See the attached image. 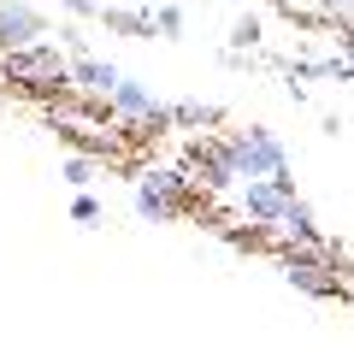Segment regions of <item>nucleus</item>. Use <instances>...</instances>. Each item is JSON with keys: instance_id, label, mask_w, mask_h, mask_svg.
I'll list each match as a JSON object with an SVG mask.
<instances>
[{"instance_id": "nucleus-1", "label": "nucleus", "mask_w": 354, "mask_h": 354, "mask_svg": "<svg viewBox=\"0 0 354 354\" xmlns=\"http://www.w3.org/2000/svg\"><path fill=\"white\" fill-rule=\"evenodd\" d=\"M0 83L30 88V95H65L71 88V53L53 41H30V48L0 53Z\"/></svg>"}, {"instance_id": "nucleus-2", "label": "nucleus", "mask_w": 354, "mask_h": 354, "mask_svg": "<svg viewBox=\"0 0 354 354\" xmlns=\"http://www.w3.org/2000/svg\"><path fill=\"white\" fill-rule=\"evenodd\" d=\"M130 207H136L142 225H165L189 207V171H177V165H148L136 177V189H130Z\"/></svg>"}, {"instance_id": "nucleus-3", "label": "nucleus", "mask_w": 354, "mask_h": 354, "mask_svg": "<svg viewBox=\"0 0 354 354\" xmlns=\"http://www.w3.org/2000/svg\"><path fill=\"white\" fill-rule=\"evenodd\" d=\"M225 148H230V160H236L242 183H248V177H278V171H290V148L278 142V130H266V124L230 130Z\"/></svg>"}, {"instance_id": "nucleus-4", "label": "nucleus", "mask_w": 354, "mask_h": 354, "mask_svg": "<svg viewBox=\"0 0 354 354\" xmlns=\"http://www.w3.org/2000/svg\"><path fill=\"white\" fill-rule=\"evenodd\" d=\"M106 113H113L130 136H153V130L171 124V113L160 106V95H153L148 83H136V77H118V88L106 95Z\"/></svg>"}, {"instance_id": "nucleus-5", "label": "nucleus", "mask_w": 354, "mask_h": 354, "mask_svg": "<svg viewBox=\"0 0 354 354\" xmlns=\"http://www.w3.org/2000/svg\"><path fill=\"white\" fill-rule=\"evenodd\" d=\"M290 201H295V177L290 171H278V177H248L236 189V213L248 218V225H260V230H272L283 213H290Z\"/></svg>"}, {"instance_id": "nucleus-6", "label": "nucleus", "mask_w": 354, "mask_h": 354, "mask_svg": "<svg viewBox=\"0 0 354 354\" xmlns=\"http://www.w3.org/2000/svg\"><path fill=\"white\" fill-rule=\"evenodd\" d=\"M30 41H48V12L36 0H0V53L30 48Z\"/></svg>"}, {"instance_id": "nucleus-7", "label": "nucleus", "mask_w": 354, "mask_h": 354, "mask_svg": "<svg viewBox=\"0 0 354 354\" xmlns=\"http://www.w3.org/2000/svg\"><path fill=\"white\" fill-rule=\"evenodd\" d=\"M189 165H195V177H201L207 189H236V183H242V171H236V160H230L225 142H207V148H195Z\"/></svg>"}, {"instance_id": "nucleus-8", "label": "nucleus", "mask_w": 354, "mask_h": 354, "mask_svg": "<svg viewBox=\"0 0 354 354\" xmlns=\"http://www.w3.org/2000/svg\"><path fill=\"white\" fill-rule=\"evenodd\" d=\"M118 65L113 59H95V53H71V88H83V95H95V101H106L118 88Z\"/></svg>"}, {"instance_id": "nucleus-9", "label": "nucleus", "mask_w": 354, "mask_h": 354, "mask_svg": "<svg viewBox=\"0 0 354 354\" xmlns=\"http://www.w3.org/2000/svg\"><path fill=\"white\" fill-rule=\"evenodd\" d=\"M101 24L113 30V36H130V41L160 36V30H153V12H130V6H101Z\"/></svg>"}, {"instance_id": "nucleus-10", "label": "nucleus", "mask_w": 354, "mask_h": 354, "mask_svg": "<svg viewBox=\"0 0 354 354\" xmlns=\"http://www.w3.org/2000/svg\"><path fill=\"white\" fill-rule=\"evenodd\" d=\"M59 177H65V183H71V189H88V183L101 177V160H95V153H83V148H77V153H65V160H59Z\"/></svg>"}, {"instance_id": "nucleus-11", "label": "nucleus", "mask_w": 354, "mask_h": 354, "mask_svg": "<svg viewBox=\"0 0 354 354\" xmlns=\"http://www.w3.org/2000/svg\"><path fill=\"white\" fill-rule=\"evenodd\" d=\"M165 113H171V124H183V130H201V124H218V106L213 101H177V106H165Z\"/></svg>"}, {"instance_id": "nucleus-12", "label": "nucleus", "mask_w": 354, "mask_h": 354, "mask_svg": "<svg viewBox=\"0 0 354 354\" xmlns=\"http://www.w3.org/2000/svg\"><path fill=\"white\" fill-rule=\"evenodd\" d=\"M260 36H266V24H260V12H236V24H230V48H260Z\"/></svg>"}, {"instance_id": "nucleus-13", "label": "nucleus", "mask_w": 354, "mask_h": 354, "mask_svg": "<svg viewBox=\"0 0 354 354\" xmlns=\"http://www.w3.org/2000/svg\"><path fill=\"white\" fill-rule=\"evenodd\" d=\"M153 30H160V36H183V6H177V0H165L160 12H153Z\"/></svg>"}, {"instance_id": "nucleus-14", "label": "nucleus", "mask_w": 354, "mask_h": 354, "mask_svg": "<svg viewBox=\"0 0 354 354\" xmlns=\"http://www.w3.org/2000/svg\"><path fill=\"white\" fill-rule=\"evenodd\" d=\"M71 218H77V225H95V218H101V201H95L88 189H77V201H71Z\"/></svg>"}, {"instance_id": "nucleus-15", "label": "nucleus", "mask_w": 354, "mask_h": 354, "mask_svg": "<svg viewBox=\"0 0 354 354\" xmlns=\"http://www.w3.org/2000/svg\"><path fill=\"white\" fill-rule=\"evenodd\" d=\"M59 48H65V53H88V36H83L77 24H65V30H59Z\"/></svg>"}, {"instance_id": "nucleus-16", "label": "nucleus", "mask_w": 354, "mask_h": 354, "mask_svg": "<svg viewBox=\"0 0 354 354\" xmlns=\"http://www.w3.org/2000/svg\"><path fill=\"white\" fill-rule=\"evenodd\" d=\"M319 12H325V18H342V24H354V0H319Z\"/></svg>"}, {"instance_id": "nucleus-17", "label": "nucleus", "mask_w": 354, "mask_h": 354, "mask_svg": "<svg viewBox=\"0 0 354 354\" xmlns=\"http://www.w3.org/2000/svg\"><path fill=\"white\" fill-rule=\"evenodd\" d=\"M71 18H101V0H59Z\"/></svg>"}, {"instance_id": "nucleus-18", "label": "nucleus", "mask_w": 354, "mask_h": 354, "mask_svg": "<svg viewBox=\"0 0 354 354\" xmlns=\"http://www.w3.org/2000/svg\"><path fill=\"white\" fill-rule=\"evenodd\" d=\"M337 48H342V53H348V59H354V24H342V36H337Z\"/></svg>"}, {"instance_id": "nucleus-19", "label": "nucleus", "mask_w": 354, "mask_h": 354, "mask_svg": "<svg viewBox=\"0 0 354 354\" xmlns=\"http://www.w3.org/2000/svg\"><path fill=\"white\" fill-rule=\"evenodd\" d=\"M0 118H6V83H0Z\"/></svg>"}]
</instances>
